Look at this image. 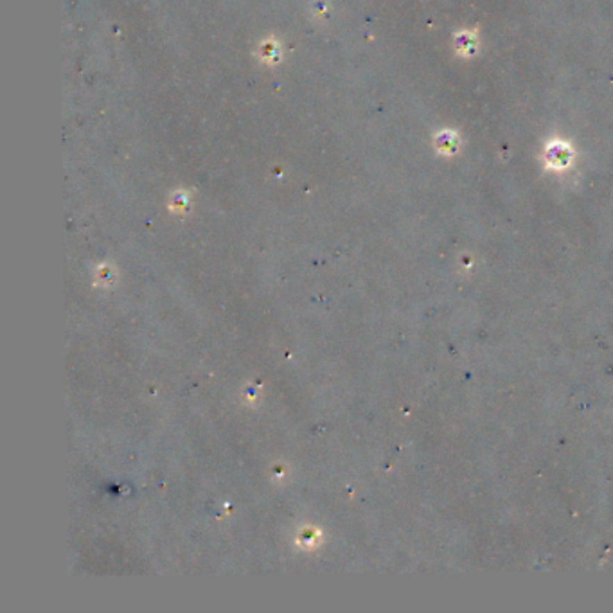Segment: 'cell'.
Masks as SVG:
<instances>
[{
  "instance_id": "2",
  "label": "cell",
  "mask_w": 613,
  "mask_h": 613,
  "mask_svg": "<svg viewBox=\"0 0 613 613\" xmlns=\"http://www.w3.org/2000/svg\"><path fill=\"white\" fill-rule=\"evenodd\" d=\"M96 280L101 286H112L115 283V268H112V267H99V270H97Z\"/></svg>"
},
{
  "instance_id": "1",
  "label": "cell",
  "mask_w": 613,
  "mask_h": 613,
  "mask_svg": "<svg viewBox=\"0 0 613 613\" xmlns=\"http://www.w3.org/2000/svg\"><path fill=\"white\" fill-rule=\"evenodd\" d=\"M320 541H322V532H320V529L310 526L303 527V529L299 530L297 538H295V544L303 548V551H313V548L319 547Z\"/></svg>"
}]
</instances>
